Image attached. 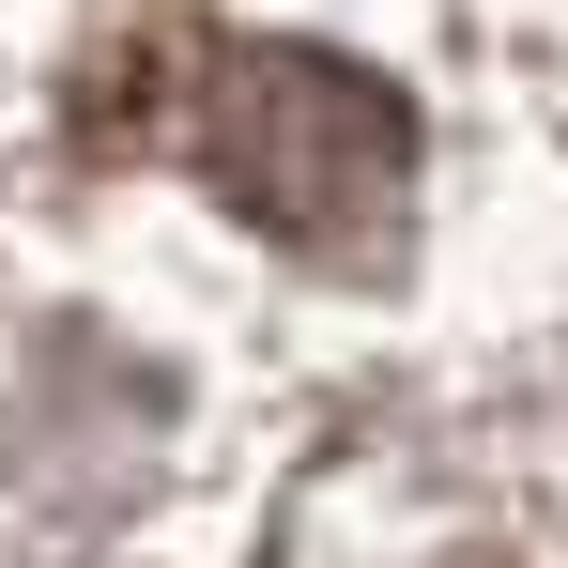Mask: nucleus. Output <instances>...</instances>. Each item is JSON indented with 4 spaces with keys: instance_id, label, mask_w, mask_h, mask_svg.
Segmentation results:
<instances>
[{
    "instance_id": "1",
    "label": "nucleus",
    "mask_w": 568,
    "mask_h": 568,
    "mask_svg": "<svg viewBox=\"0 0 568 568\" xmlns=\"http://www.w3.org/2000/svg\"><path fill=\"white\" fill-rule=\"evenodd\" d=\"M200 170L292 246H369L415 185V123L384 78L323 62V47H231L200 93Z\"/></svg>"
}]
</instances>
